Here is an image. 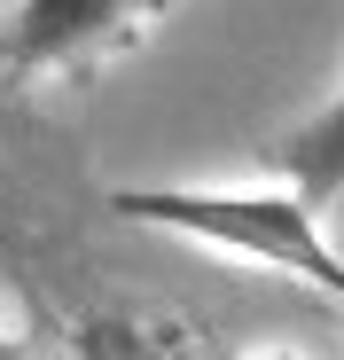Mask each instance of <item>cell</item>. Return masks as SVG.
Wrapping results in <instances>:
<instances>
[{
	"label": "cell",
	"instance_id": "5b68a950",
	"mask_svg": "<svg viewBox=\"0 0 344 360\" xmlns=\"http://www.w3.org/2000/svg\"><path fill=\"white\" fill-rule=\"evenodd\" d=\"M0 360H24V345H16V337H8V329H0Z\"/></svg>",
	"mask_w": 344,
	"mask_h": 360
},
{
	"label": "cell",
	"instance_id": "7a4b0ae2",
	"mask_svg": "<svg viewBox=\"0 0 344 360\" xmlns=\"http://www.w3.org/2000/svg\"><path fill=\"white\" fill-rule=\"evenodd\" d=\"M149 8L157 0H16L8 32H0V63H8L16 79L94 63V55L126 47Z\"/></svg>",
	"mask_w": 344,
	"mask_h": 360
},
{
	"label": "cell",
	"instance_id": "3957f363",
	"mask_svg": "<svg viewBox=\"0 0 344 360\" xmlns=\"http://www.w3.org/2000/svg\"><path fill=\"white\" fill-rule=\"evenodd\" d=\"M55 360H211L204 329L188 314H164V306H110L71 321L63 352Z\"/></svg>",
	"mask_w": 344,
	"mask_h": 360
},
{
	"label": "cell",
	"instance_id": "277c9868",
	"mask_svg": "<svg viewBox=\"0 0 344 360\" xmlns=\"http://www.w3.org/2000/svg\"><path fill=\"white\" fill-rule=\"evenodd\" d=\"M266 165H274V180H282V188H298L305 204L344 196V86H336L321 110H305L298 126L266 149Z\"/></svg>",
	"mask_w": 344,
	"mask_h": 360
},
{
	"label": "cell",
	"instance_id": "8992f818",
	"mask_svg": "<svg viewBox=\"0 0 344 360\" xmlns=\"http://www.w3.org/2000/svg\"><path fill=\"white\" fill-rule=\"evenodd\" d=\"M157 8H164V0H157Z\"/></svg>",
	"mask_w": 344,
	"mask_h": 360
},
{
	"label": "cell",
	"instance_id": "6da1fadb",
	"mask_svg": "<svg viewBox=\"0 0 344 360\" xmlns=\"http://www.w3.org/2000/svg\"><path fill=\"white\" fill-rule=\"evenodd\" d=\"M110 212L157 235H180V243H204L219 259L274 266L344 314V251L321 227V204H305L282 180H266V188H110Z\"/></svg>",
	"mask_w": 344,
	"mask_h": 360
}]
</instances>
